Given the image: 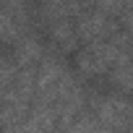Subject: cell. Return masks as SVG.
Returning a JSON list of instances; mask_svg holds the SVG:
<instances>
[{
    "mask_svg": "<svg viewBox=\"0 0 133 133\" xmlns=\"http://www.w3.org/2000/svg\"><path fill=\"white\" fill-rule=\"evenodd\" d=\"M115 31V24L110 21V16H104V13H99V11H91V13H84L81 18H78V24H76V37H78V42H86V44H91V42H102L107 34H112Z\"/></svg>",
    "mask_w": 133,
    "mask_h": 133,
    "instance_id": "cell-1",
    "label": "cell"
},
{
    "mask_svg": "<svg viewBox=\"0 0 133 133\" xmlns=\"http://www.w3.org/2000/svg\"><path fill=\"white\" fill-rule=\"evenodd\" d=\"M11 57L16 60L18 68H34V65L42 63V57H44V47H42V42H39L37 37L24 34V37L16 42V52H13Z\"/></svg>",
    "mask_w": 133,
    "mask_h": 133,
    "instance_id": "cell-2",
    "label": "cell"
},
{
    "mask_svg": "<svg viewBox=\"0 0 133 133\" xmlns=\"http://www.w3.org/2000/svg\"><path fill=\"white\" fill-rule=\"evenodd\" d=\"M63 73H65V68L57 57H42L39 68H37V91H47V89L57 86Z\"/></svg>",
    "mask_w": 133,
    "mask_h": 133,
    "instance_id": "cell-3",
    "label": "cell"
},
{
    "mask_svg": "<svg viewBox=\"0 0 133 133\" xmlns=\"http://www.w3.org/2000/svg\"><path fill=\"white\" fill-rule=\"evenodd\" d=\"M50 39H52V44H55L57 50H76V44H78L76 24L68 21V18L52 24V29H50Z\"/></svg>",
    "mask_w": 133,
    "mask_h": 133,
    "instance_id": "cell-4",
    "label": "cell"
},
{
    "mask_svg": "<svg viewBox=\"0 0 133 133\" xmlns=\"http://www.w3.org/2000/svg\"><path fill=\"white\" fill-rule=\"evenodd\" d=\"M76 63H78V73L81 76H89V78H94V76H102V73H107L110 68L86 47V50H81L78 55H76Z\"/></svg>",
    "mask_w": 133,
    "mask_h": 133,
    "instance_id": "cell-5",
    "label": "cell"
},
{
    "mask_svg": "<svg viewBox=\"0 0 133 133\" xmlns=\"http://www.w3.org/2000/svg\"><path fill=\"white\" fill-rule=\"evenodd\" d=\"M21 37H24V31L18 29V24L0 8V42L3 44H16Z\"/></svg>",
    "mask_w": 133,
    "mask_h": 133,
    "instance_id": "cell-6",
    "label": "cell"
},
{
    "mask_svg": "<svg viewBox=\"0 0 133 133\" xmlns=\"http://www.w3.org/2000/svg\"><path fill=\"white\" fill-rule=\"evenodd\" d=\"M63 133H110L94 115H78L76 123L68 128V130H63Z\"/></svg>",
    "mask_w": 133,
    "mask_h": 133,
    "instance_id": "cell-7",
    "label": "cell"
},
{
    "mask_svg": "<svg viewBox=\"0 0 133 133\" xmlns=\"http://www.w3.org/2000/svg\"><path fill=\"white\" fill-rule=\"evenodd\" d=\"M16 76H18V65H16V60H13L11 55H0V91L8 89V86H13Z\"/></svg>",
    "mask_w": 133,
    "mask_h": 133,
    "instance_id": "cell-8",
    "label": "cell"
},
{
    "mask_svg": "<svg viewBox=\"0 0 133 133\" xmlns=\"http://www.w3.org/2000/svg\"><path fill=\"white\" fill-rule=\"evenodd\" d=\"M97 11L104 16H120L125 11V0H97Z\"/></svg>",
    "mask_w": 133,
    "mask_h": 133,
    "instance_id": "cell-9",
    "label": "cell"
}]
</instances>
